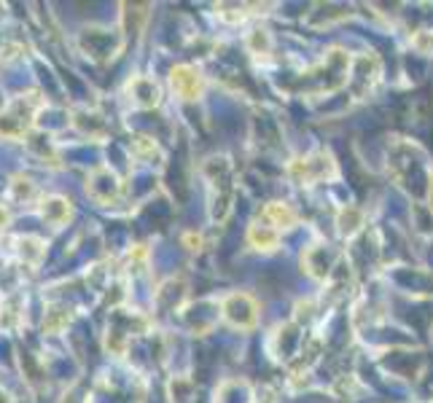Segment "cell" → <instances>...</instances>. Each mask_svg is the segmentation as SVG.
I'll return each instance as SVG.
<instances>
[{"label": "cell", "instance_id": "cell-1", "mask_svg": "<svg viewBox=\"0 0 433 403\" xmlns=\"http://www.w3.org/2000/svg\"><path fill=\"white\" fill-rule=\"evenodd\" d=\"M334 172H336V170H334V161H331L329 156H323V154L299 159L291 167V175L299 183H315V181H320V178H326V175H334Z\"/></svg>", "mask_w": 433, "mask_h": 403}, {"label": "cell", "instance_id": "cell-4", "mask_svg": "<svg viewBox=\"0 0 433 403\" xmlns=\"http://www.w3.org/2000/svg\"><path fill=\"white\" fill-rule=\"evenodd\" d=\"M264 223H267L269 229H291L293 223H296V213L291 210L288 204H283V202H275V204H269L267 210H264Z\"/></svg>", "mask_w": 433, "mask_h": 403}, {"label": "cell", "instance_id": "cell-2", "mask_svg": "<svg viewBox=\"0 0 433 403\" xmlns=\"http://www.w3.org/2000/svg\"><path fill=\"white\" fill-rule=\"evenodd\" d=\"M224 315L240 328H253L256 325V304L245 293H234L224 302Z\"/></svg>", "mask_w": 433, "mask_h": 403}, {"label": "cell", "instance_id": "cell-5", "mask_svg": "<svg viewBox=\"0 0 433 403\" xmlns=\"http://www.w3.org/2000/svg\"><path fill=\"white\" fill-rule=\"evenodd\" d=\"M250 242L259 247V250H272L277 245V231L269 229L267 223H253L250 226Z\"/></svg>", "mask_w": 433, "mask_h": 403}, {"label": "cell", "instance_id": "cell-3", "mask_svg": "<svg viewBox=\"0 0 433 403\" xmlns=\"http://www.w3.org/2000/svg\"><path fill=\"white\" fill-rule=\"evenodd\" d=\"M172 89L183 100H197L202 94V79L191 67H178V70H172Z\"/></svg>", "mask_w": 433, "mask_h": 403}]
</instances>
